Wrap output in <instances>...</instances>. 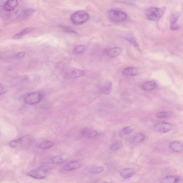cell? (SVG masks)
<instances>
[{
  "label": "cell",
  "mask_w": 183,
  "mask_h": 183,
  "mask_svg": "<svg viewBox=\"0 0 183 183\" xmlns=\"http://www.w3.org/2000/svg\"><path fill=\"white\" fill-rule=\"evenodd\" d=\"M19 4V2L17 0H10L5 2L3 8L4 10L7 11H12L14 10Z\"/></svg>",
  "instance_id": "cell-13"
},
{
  "label": "cell",
  "mask_w": 183,
  "mask_h": 183,
  "mask_svg": "<svg viewBox=\"0 0 183 183\" xmlns=\"http://www.w3.org/2000/svg\"><path fill=\"white\" fill-rule=\"evenodd\" d=\"M84 72L82 70L71 69L68 70L64 74V78L67 79L77 78L84 75Z\"/></svg>",
  "instance_id": "cell-7"
},
{
  "label": "cell",
  "mask_w": 183,
  "mask_h": 183,
  "mask_svg": "<svg viewBox=\"0 0 183 183\" xmlns=\"http://www.w3.org/2000/svg\"><path fill=\"white\" fill-rule=\"evenodd\" d=\"M145 139V136L143 134H137L133 137L131 140V143L132 144H137L141 143Z\"/></svg>",
  "instance_id": "cell-20"
},
{
  "label": "cell",
  "mask_w": 183,
  "mask_h": 183,
  "mask_svg": "<svg viewBox=\"0 0 183 183\" xmlns=\"http://www.w3.org/2000/svg\"><path fill=\"white\" fill-rule=\"evenodd\" d=\"M135 173V171L134 169L131 168L124 169L119 172L120 175L122 177L125 179L131 177Z\"/></svg>",
  "instance_id": "cell-16"
},
{
  "label": "cell",
  "mask_w": 183,
  "mask_h": 183,
  "mask_svg": "<svg viewBox=\"0 0 183 183\" xmlns=\"http://www.w3.org/2000/svg\"><path fill=\"white\" fill-rule=\"evenodd\" d=\"M134 129L133 128L130 127V126H127L124 127L122 129L120 132L119 133V135L120 137L125 136V135H127L131 133Z\"/></svg>",
  "instance_id": "cell-24"
},
{
  "label": "cell",
  "mask_w": 183,
  "mask_h": 183,
  "mask_svg": "<svg viewBox=\"0 0 183 183\" xmlns=\"http://www.w3.org/2000/svg\"><path fill=\"white\" fill-rule=\"evenodd\" d=\"M179 28V26L177 24H171L170 28L173 30H176Z\"/></svg>",
  "instance_id": "cell-33"
},
{
  "label": "cell",
  "mask_w": 183,
  "mask_h": 183,
  "mask_svg": "<svg viewBox=\"0 0 183 183\" xmlns=\"http://www.w3.org/2000/svg\"><path fill=\"white\" fill-rule=\"evenodd\" d=\"M25 55L26 53L24 52H20L16 54L14 56V58L16 59H21L23 58Z\"/></svg>",
  "instance_id": "cell-30"
},
{
  "label": "cell",
  "mask_w": 183,
  "mask_h": 183,
  "mask_svg": "<svg viewBox=\"0 0 183 183\" xmlns=\"http://www.w3.org/2000/svg\"><path fill=\"white\" fill-rule=\"evenodd\" d=\"M105 171V168L102 166H99L94 167L91 169V173L93 174H98L103 172Z\"/></svg>",
  "instance_id": "cell-27"
},
{
  "label": "cell",
  "mask_w": 183,
  "mask_h": 183,
  "mask_svg": "<svg viewBox=\"0 0 183 183\" xmlns=\"http://www.w3.org/2000/svg\"><path fill=\"white\" fill-rule=\"evenodd\" d=\"M83 163L80 161H73L68 163L65 165L64 170L69 171L80 168L83 166Z\"/></svg>",
  "instance_id": "cell-10"
},
{
  "label": "cell",
  "mask_w": 183,
  "mask_h": 183,
  "mask_svg": "<svg viewBox=\"0 0 183 183\" xmlns=\"http://www.w3.org/2000/svg\"><path fill=\"white\" fill-rule=\"evenodd\" d=\"M156 116L160 119H166L168 118L169 114L166 112H160L156 114Z\"/></svg>",
  "instance_id": "cell-29"
},
{
  "label": "cell",
  "mask_w": 183,
  "mask_h": 183,
  "mask_svg": "<svg viewBox=\"0 0 183 183\" xmlns=\"http://www.w3.org/2000/svg\"><path fill=\"white\" fill-rule=\"evenodd\" d=\"M108 17L110 21L117 23L125 21L127 19V15L123 11L112 9L108 11Z\"/></svg>",
  "instance_id": "cell-5"
},
{
  "label": "cell",
  "mask_w": 183,
  "mask_h": 183,
  "mask_svg": "<svg viewBox=\"0 0 183 183\" xmlns=\"http://www.w3.org/2000/svg\"><path fill=\"white\" fill-rule=\"evenodd\" d=\"M86 50V48L83 45H79L76 46L73 49V52L76 54H82L84 53Z\"/></svg>",
  "instance_id": "cell-25"
},
{
  "label": "cell",
  "mask_w": 183,
  "mask_h": 183,
  "mask_svg": "<svg viewBox=\"0 0 183 183\" xmlns=\"http://www.w3.org/2000/svg\"><path fill=\"white\" fill-rule=\"evenodd\" d=\"M102 94L108 95L110 94L112 89V83L109 80H103L99 85Z\"/></svg>",
  "instance_id": "cell-9"
},
{
  "label": "cell",
  "mask_w": 183,
  "mask_h": 183,
  "mask_svg": "<svg viewBox=\"0 0 183 183\" xmlns=\"http://www.w3.org/2000/svg\"><path fill=\"white\" fill-rule=\"evenodd\" d=\"M32 142V139L29 135H24L19 138L11 141L10 146L11 148H21L28 147Z\"/></svg>",
  "instance_id": "cell-3"
},
{
  "label": "cell",
  "mask_w": 183,
  "mask_h": 183,
  "mask_svg": "<svg viewBox=\"0 0 183 183\" xmlns=\"http://www.w3.org/2000/svg\"><path fill=\"white\" fill-rule=\"evenodd\" d=\"M137 73V70L134 67L127 68L124 70L123 75L126 76H133L136 75Z\"/></svg>",
  "instance_id": "cell-19"
},
{
  "label": "cell",
  "mask_w": 183,
  "mask_h": 183,
  "mask_svg": "<svg viewBox=\"0 0 183 183\" xmlns=\"http://www.w3.org/2000/svg\"><path fill=\"white\" fill-rule=\"evenodd\" d=\"M89 18V15L87 12L85 11L79 10L72 15L71 19L74 24L80 25L87 22Z\"/></svg>",
  "instance_id": "cell-4"
},
{
  "label": "cell",
  "mask_w": 183,
  "mask_h": 183,
  "mask_svg": "<svg viewBox=\"0 0 183 183\" xmlns=\"http://www.w3.org/2000/svg\"><path fill=\"white\" fill-rule=\"evenodd\" d=\"M53 145L52 142L50 141H45L40 143L38 146V147L42 150H46L52 148Z\"/></svg>",
  "instance_id": "cell-23"
},
{
  "label": "cell",
  "mask_w": 183,
  "mask_h": 183,
  "mask_svg": "<svg viewBox=\"0 0 183 183\" xmlns=\"http://www.w3.org/2000/svg\"><path fill=\"white\" fill-rule=\"evenodd\" d=\"M156 87V83L154 81H148L144 83L142 89L144 91H150L155 89Z\"/></svg>",
  "instance_id": "cell-18"
},
{
  "label": "cell",
  "mask_w": 183,
  "mask_h": 183,
  "mask_svg": "<svg viewBox=\"0 0 183 183\" xmlns=\"http://www.w3.org/2000/svg\"><path fill=\"white\" fill-rule=\"evenodd\" d=\"M165 10V7H151L147 9L145 11V15L149 21H157L164 15Z\"/></svg>",
  "instance_id": "cell-1"
},
{
  "label": "cell",
  "mask_w": 183,
  "mask_h": 183,
  "mask_svg": "<svg viewBox=\"0 0 183 183\" xmlns=\"http://www.w3.org/2000/svg\"><path fill=\"white\" fill-rule=\"evenodd\" d=\"M49 169L48 166H41L29 172L27 175L35 179H43L46 177Z\"/></svg>",
  "instance_id": "cell-2"
},
{
  "label": "cell",
  "mask_w": 183,
  "mask_h": 183,
  "mask_svg": "<svg viewBox=\"0 0 183 183\" xmlns=\"http://www.w3.org/2000/svg\"><path fill=\"white\" fill-rule=\"evenodd\" d=\"M122 52V49L119 47L108 48L106 49L105 51L106 55L111 58L116 57L118 56L121 55Z\"/></svg>",
  "instance_id": "cell-11"
},
{
  "label": "cell",
  "mask_w": 183,
  "mask_h": 183,
  "mask_svg": "<svg viewBox=\"0 0 183 183\" xmlns=\"http://www.w3.org/2000/svg\"><path fill=\"white\" fill-rule=\"evenodd\" d=\"M66 158L62 155H59L55 156L52 158L51 161L54 164H59L62 163L65 161Z\"/></svg>",
  "instance_id": "cell-21"
},
{
  "label": "cell",
  "mask_w": 183,
  "mask_h": 183,
  "mask_svg": "<svg viewBox=\"0 0 183 183\" xmlns=\"http://www.w3.org/2000/svg\"><path fill=\"white\" fill-rule=\"evenodd\" d=\"M35 10L32 8H28L26 9L20 15V19H24L28 18L29 16L35 12Z\"/></svg>",
  "instance_id": "cell-22"
},
{
  "label": "cell",
  "mask_w": 183,
  "mask_h": 183,
  "mask_svg": "<svg viewBox=\"0 0 183 183\" xmlns=\"http://www.w3.org/2000/svg\"><path fill=\"white\" fill-rule=\"evenodd\" d=\"M42 96L39 92H33L27 95L24 98L25 102L27 104H35L41 101Z\"/></svg>",
  "instance_id": "cell-6"
},
{
  "label": "cell",
  "mask_w": 183,
  "mask_h": 183,
  "mask_svg": "<svg viewBox=\"0 0 183 183\" xmlns=\"http://www.w3.org/2000/svg\"><path fill=\"white\" fill-rule=\"evenodd\" d=\"M33 29H34L32 27H28L25 28L23 30L13 35L12 37V39L15 40L21 39L24 36L32 32Z\"/></svg>",
  "instance_id": "cell-15"
},
{
  "label": "cell",
  "mask_w": 183,
  "mask_h": 183,
  "mask_svg": "<svg viewBox=\"0 0 183 183\" xmlns=\"http://www.w3.org/2000/svg\"><path fill=\"white\" fill-rule=\"evenodd\" d=\"M155 129L158 132L161 133H166L171 131L172 126L170 124L165 122H161L155 124L154 126Z\"/></svg>",
  "instance_id": "cell-8"
},
{
  "label": "cell",
  "mask_w": 183,
  "mask_h": 183,
  "mask_svg": "<svg viewBox=\"0 0 183 183\" xmlns=\"http://www.w3.org/2000/svg\"><path fill=\"white\" fill-rule=\"evenodd\" d=\"M64 31H66L67 32L73 33L74 34H77V32L76 31L73 30H72V29H71V28H64Z\"/></svg>",
  "instance_id": "cell-32"
},
{
  "label": "cell",
  "mask_w": 183,
  "mask_h": 183,
  "mask_svg": "<svg viewBox=\"0 0 183 183\" xmlns=\"http://www.w3.org/2000/svg\"><path fill=\"white\" fill-rule=\"evenodd\" d=\"M179 14L178 13H174L171 15L170 21L171 24H176L177 21Z\"/></svg>",
  "instance_id": "cell-28"
},
{
  "label": "cell",
  "mask_w": 183,
  "mask_h": 183,
  "mask_svg": "<svg viewBox=\"0 0 183 183\" xmlns=\"http://www.w3.org/2000/svg\"><path fill=\"white\" fill-rule=\"evenodd\" d=\"M80 134L81 136L88 139L95 137L98 135V132L96 131L91 130L87 128H83Z\"/></svg>",
  "instance_id": "cell-12"
},
{
  "label": "cell",
  "mask_w": 183,
  "mask_h": 183,
  "mask_svg": "<svg viewBox=\"0 0 183 183\" xmlns=\"http://www.w3.org/2000/svg\"><path fill=\"white\" fill-rule=\"evenodd\" d=\"M101 183H109V182H103Z\"/></svg>",
  "instance_id": "cell-34"
},
{
  "label": "cell",
  "mask_w": 183,
  "mask_h": 183,
  "mask_svg": "<svg viewBox=\"0 0 183 183\" xmlns=\"http://www.w3.org/2000/svg\"><path fill=\"white\" fill-rule=\"evenodd\" d=\"M180 180V177L177 176H168L163 178L160 183H178Z\"/></svg>",
  "instance_id": "cell-17"
},
{
  "label": "cell",
  "mask_w": 183,
  "mask_h": 183,
  "mask_svg": "<svg viewBox=\"0 0 183 183\" xmlns=\"http://www.w3.org/2000/svg\"><path fill=\"white\" fill-rule=\"evenodd\" d=\"M169 147L174 152L181 153L183 151V143L181 142H173L169 144Z\"/></svg>",
  "instance_id": "cell-14"
},
{
  "label": "cell",
  "mask_w": 183,
  "mask_h": 183,
  "mask_svg": "<svg viewBox=\"0 0 183 183\" xmlns=\"http://www.w3.org/2000/svg\"><path fill=\"white\" fill-rule=\"evenodd\" d=\"M6 91V89L4 85L0 84V95L3 94Z\"/></svg>",
  "instance_id": "cell-31"
},
{
  "label": "cell",
  "mask_w": 183,
  "mask_h": 183,
  "mask_svg": "<svg viewBox=\"0 0 183 183\" xmlns=\"http://www.w3.org/2000/svg\"><path fill=\"white\" fill-rule=\"evenodd\" d=\"M123 146V144L121 141L117 142L113 144L110 147V150L113 151H117L119 150Z\"/></svg>",
  "instance_id": "cell-26"
}]
</instances>
